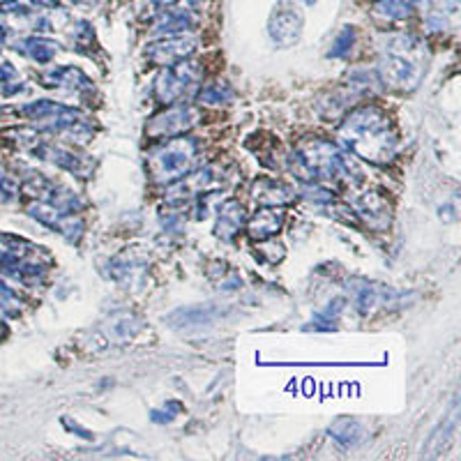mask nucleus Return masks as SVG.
I'll return each instance as SVG.
<instances>
[{"label":"nucleus","instance_id":"nucleus-12","mask_svg":"<svg viewBox=\"0 0 461 461\" xmlns=\"http://www.w3.org/2000/svg\"><path fill=\"white\" fill-rule=\"evenodd\" d=\"M107 275L123 288H141L148 275V256L139 249H127L109 261Z\"/></svg>","mask_w":461,"mask_h":461},{"label":"nucleus","instance_id":"nucleus-8","mask_svg":"<svg viewBox=\"0 0 461 461\" xmlns=\"http://www.w3.org/2000/svg\"><path fill=\"white\" fill-rule=\"evenodd\" d=\"M236 181V175L230 174V166H222V164H208L198 171H191L185 175L178 185L166 190V203L174 208H182V206H191L194 198L201 194H224Z\"/></svg>","mask_w":461,"mask_h":461},{"label":"nucleus","instance_id":"nucleus-34","mask_svg":"<svg viewBox=\"0 0 461 461\" xmlns=\"http://www.w3.org/2000/svg\"><path fill=\"white\" fill-rule=\"evenodd\" d=\"M303 3H304V5H314L316 0H303Z\"/></svg>","mask_w":461,"mask_h":461},{"label":"nucleus","instance_id":"nucleus-18","mask_svg":"<svg viewBox=\"0 0 461 461\" xmlns=\"http://www.w3.org/2000/svg\"><path fill=\"white\" fill-rule=\"evenodd\" d=\"M42 85H44V88H53V91L79 93V95L93 91L91 79H88L79 68H72V65L49 69V72L42 77Z\"/></svg>","mask_w":461,"mask_h":461},{"label":"nucleus","instance_id":"nucleus-7","mask_svg":"<svg viewBox=\"0 0 461 461\" xmlns=\"http://www.w3.org/2000/svg\"><path fill=\"white\" fill-rule=\"evenodd\" d=\"M203 85V65L191 58L166 65L158 74L155 85H152V95L159 104L169 107V104H181V101L197 97L198 88Z\"/></svg>","mask_w":461,"mask_h":461},{"label":"nucleus","instance_id":"nucleus-15","mask_svg":"<svg viewBox=\"0 0 461 461\" xmlns=\"http://www.w3.org/2000/svg\"><path fill=\"white\" fill-rule=\"evenodd\" d=\"M304 28V19L298 10H293L291 5H279L272 10L271 21H268V33L272 40L281 46H293L300 40Z\"/></svg>","mask_w":461,"mask_h":461},{"label":"nucleus","instance_id":"nucleus-3","mask_svg":"<svg viewBox=\"0 0 461 461\" xmlns=\"http://www.w3.org/2000/svg\"><path fill=\"white\" fill-rule=\"evenodd\" d=\"M429 49L416 35H397L385 44L378 79L392 91H413L427 72Z\"/></svg>","mask_w":461,"mask_h":461},{"label":"nucleus","instance_id":"nucleus-10","mask_svg":"<svg viewBox=\"0 0 461 461\" xmlns=\"http://www.w3.org/2000/svg\"><path fill=\"white\" fill-rule=\"evenodd\" d=\"M26 213H28L33 220L40 222L42 226H46V229L56 230L62 238H68L69 242H77L84 236L85 224L79 214L65 213V210L56 208V206H51V203L37 201V198H35L33 203H28Z\"/></svg>","mask_w":461,"mask_h":461},{"label":"nucleus","instance_id":"nucleus-11","mask_svg":"<svg viewBox=\"0 0 461 461\" xmlns=\"http://www.w3.org/2000/svg\"><path fill=\"white\" fill-rule=\"evenodd\" d=\"M30 155L42 159V162L53 164L58 169L77 175V178H88V175L93 174V169H95V162L85 158V155H79V152L69 150V148L58 146V143H51V141L46 139H42L40 143L30 150Z\"/></svg>","mask_w":461,"mask_h":461},{"label":"nucleus","instance_id":"nucleus-33","mask_svg":"<svg viewBox=\"0 0 461 461\" xmlns=\"http://www.w3.org/2000/svg\"><path fill=\"white\" fill-rule=\"evenodd\" d=\"M443 3H445V7L452 12H457V7H459V0H443Z\"/></svg>","mask_w":461,"mask_h":461},{"label":"nucleus","instance_id":"nucleus-13","mask_svg":"<svg viewBox=\"0 0 461 461\" xmlns=\"http://www.w3.org/2000/svg\"><path fill=\"white\" fill-rule=\"evenodd\" d=\"M353 213L358 222L371 230H388L392 226V203L381 191H362L353 198Z\"/></svg>","mask_w":461,"mask_h":461},{"label":"nucleus","instance_id":"nucleus-1","mask_svg":"<svg viewBox=\"0 0 461 461\" xmlns=\"http://www.w3.org/2000/svg\"><path fill=\"white\" fill-rule=\"evenodd\" d=\"M288 171L304 182H344L360 185L365 169L342 146L326 139H303L293 148L287 162Z\"/></svg>","mask_w":461,"mask_h":461},{"label":"nucleus","instance_id":"nucleus-23","mask_svg":"<svg viewBox=\"0 0 461 461\" xmlns=\"http://www.w3.org/2000/svg\"><path fill=\"white\" fill-rule=\"evenodd\" d=\"M19 51H21L26 58H30V61L46 65V62H51L58 56L61 44L53 40H46V37H28V40H23L21 44H19Z\"/></svg>","mask_w":461,"mask_h":461},{"label":"nucleus","instance_id":"nucleus-30","mask_svg":"<svg viewBox=\"0 0 461 461\" xmlns=\"http://www.w3.org/2000/svg\"><path fill=\"white\" fill-rule=\"evenodd\" d=\"M21 194V182L10 174L0 171V203H14Z\"/></svg>","mask_w":461,"mask_h":461},{"label":"nucleus","instance_id":"nucleus-6","mask_svg":"<svg viewBox=\"0 0 461 461\" xmlns=\"http://www.w3.org/2000/svg\"><path fill=\"white\" fill-rule=\"evenodd\" d=\"M53 265L51 254L40 245H33L26 238L0 233V271L14 279H37L46 275Z\"/></svg>","mask_w":461,"mask_h":461},{"label":"nucleus","instance_id":"nucleus-19","mask_svg":"<svg viewBox=\"0 0 461 461\" xmlns=\"http://www.w3.org/2000/svg\"><path fill=\"white\" fill-rule=\"evenodd\" d=\"M252 198L259 206H279V208H284V206H288L295 198V190L287 185V182L263 175L259 181H254Z\"/></svg>","mask_w":461,"mask_h":461},{"label":"nucleus","instance_id":"nucleus-29","mask_svg":"<svg viewBox=\"0 0 461 461\" xmlns=\"http://www.w3.org/2000/svg\"><path fill=\"white\" fill-rule=\"evenodd\" d=\"M303 197L319 203V206H330V203L335 201V191L323 187V182H304Z\"/></svg>","mask_w":461,"mask_h":461},{"label":"nucleus","instance_id":"nucleus-16","mask_svg":"<svg viewBox=\"0 0 461 461\" xmlns=\"http://www.w3.org/2000/svg\"><path fill=\"white\" fill-rule=\"evenodd\" d=\"M287 222V213L279 206H261L259 213H254L252 217H247V224L245 230L252 240H268V238H275Z\"/></svg>","mask_w":461,"mask_h":461},{"label":"nucleus","instance_id":"nucleus-22","mask_svg":"<svg viewBox=\"0 0 461 461\" xmlns=\"http://www.w3.org/2000/svg\"><path fill=\"white\" fill-rule=\"evenodd\" d=\"M330 436L337 441L342 448L349 450V448H355V445L362 443V439H365V427H362L358 420H353V417H339L337 422H332Z\"/></svg>","mask_w":461,"mask_h":461},{"label":"nucleus","instance_id":"nucleus-5","mask_svg":"<svg viewBox=\"0 0 461 461\" xmlns=\"http://www.w3.org/2000/svg\"><path fill=\"white\" fill-rule=\"evenodd\" d=\"M21 113L28 120H33L35 130L42 134L69 136L74 141H88L95 134V125L91 118L72 107H65L53 100H35L30 104H23Z\"/></svg>","mask_w":461,"mask_h":461},{"label":"nucleus","instance_id":"nucleus-21","mask_svg":"<svg viewBox=\"0 0 461 461\" xmlns=\"http://www.w3.org/2000/svg\"><path fill=\"white\" fill-rule=\"evenodd\" d=\"M420 7V0H376L374 14L385 21H404L411 19Z\"/></svg>","mask_w":461,"mask_h":461},{"label":"nucleus","instance_id":"nucleus-24","mask_svg":"<svg viewBox=\"0 0 461 461\" xmlns=\"http://www.w3.org/2000/svg\"><path fill=\"white\" fill-rule=\"evenodd\" d=\"M457 420H459V417H457V404H455V411L448 413V417L441 422L439 429L433 432L432 441L427 443V450H425L427 452V457L441 455V452H443L445 448L452 443V436H455V429H457Z\"/></svg>","mask_w":461,"mask_h":461},{"label":"nucleus","instance_id":"nucleus-9","mask_svg":"<svg viewBox=\"0 0 461 461\" xmlns=\"http://www.w3.org/2000/svg\"><path fill=\"white\" fill-rule=\"evenodd\" d=\"M201 113L197 107H191L187 101L181 104H169L164 111L155 113L146 125V136L150 139H174V136L187 134L194 130V125L198 123Z\"/></svg>","mask_w":461,"mask_h":461},{"label":"nucleus","instance_id":"nucleus-14","mask_svg":"<svg viewBox=\"0 0 461 461\" xmlns=\"http://www.w3.org/2000/svg\"><path fill=\"white\" fill-rule=\"evenodd\" d=\"M198 40L194 35H164L162 40L152 42L146 49V58L152 65H159V68H166V65H174V62L182 61V58H190L194 51H197Z\"/></svg>","mask_w":461,"mask_h":461},{"label":"nucleus","instance_id":"nucleus-27","mask_svg":"<svg viewBox=\"0 0 461 461\" xmlns=\"http://www.w3.org/2000/svg\"><path fill=\"white\" fill-rule=\"evenodd\" d=\"M21 310H23V300L19 298L17 291L7 287L5 281L0 279V316L12 319V316L21 314Z\"/></svg>","mask_w":461,"mask_h":461},{"label":"nucleus","instance_id":"nucleus-4","mask_svg":"<svg viewBox=\"0 0 461 461\" xmlns=\"http://www.w3.org/2000/svg\"><path fill=\"white\" fill-rule=\"evenodd\" d=\"M201 158V141L194 136H174L148 155V174L158 185L182 181L197 169Z\"/></svg>","mask_w":461,"mask_h":461},{"label":"nucleus","instance_id":"nucleus-28","mask_svg":"<svg viewBox=\"0 0 461 461\" xmlns=\"http://www.w3.org/2000/svg\"><path fill=\"white\" fill-rule=\"evenodd\" d=\"M358 44V30L353 26H346L342 28V33L337 35V40L330 49V58H346L353 51V46Z\"/></svg>","mask_w":461,"mask_h":461},{"label":"nucleus","instance_id":"nucleus-26","mask_svg":"<svg viewBox=\"0 0 461 461\" xmlns=\"http://www.w3.org/2000/svg\"><path fill=\"white\" fill-rule=\"evenodd\" d=\"M342 311H344V300L335 298L332 303H328L326 310L319 311V314L311 319V326H307V328H310V330H332Z\"/></svg>","mask_w":461,"mask_h":461},{"label":"nucleus","instance_id":"nucleus-20","mask_svg":"<svg viewBox=\"0 0 461 461\" xmlns=\"http://www.w3.org/2000/svg\"><path fill=\"white\" fill-rule=\"evenodd\" d=\"M349 291L353 295V304L355 310L360 311V314H371V311H376L385 298L390 295V291L381 284H371L367 279H351L349 281Z\"/></svg>","mask_w":461,"mask_h":461},{"label":"nucleus","instance_id":"nucleus-32","mask_svg":"<svg viewBox=\"0 0 461 461\" xmlns=\"http://www.w3.org/2000/svg\"><path fill=\"white\" fill-rule=\"evenodd\" d=\"M30 3H35V5L40 7H49V10H58L65 0H30Z\"/></svg>","mask_w":461,"mask_h":461},{"label":"nucleus","instance_id":"nucleus-25","mask_svg":"<svg viewBox=\"0 0 461 461\" xmlns=\"http://www.w3.org/2000/svg\"><path fill=\"white\" fill-rule=\"evenodd\" d=\"M198 101L203 104H210V107H220V104H229L233 100V91H230V85L226 81H214V84H206L198 88L197 93Z\"/></svg>","mask_w":461,"mask_h":461},{"label":"nucleus","instance_id":"nucleus-2","mask_svg":"<svg viewBox=\"0 0 461 461\" xmlns=\"http://www.w3.org/2000/svg\"><path fill=\"white\" fill-rule=\"evenodd\" d=\"M339 141L346 150L371 164L392 162L400 150V132L378 107H358L344 118Z\"/></svg>","mask_w":461,"mask_h":461},{"label":"nucleus","instance_id":"nucleus-17","mask_svg":"<svg viewBox=\"0 0 461 461\" xmlns=\"http://www.w3.org/2000/svg\"><path fill=\"white\" fill-rule=\"evenodd\" d=\"M247 208L240 201H224L217 208V222H214V236L220 240H233V238L247 224Z\"/></svg>","mask_w":461,"mask_h":461},{"label":"nucleus","instance_id":"nucleus-31","mask_svg":"<svg viewBox=\"0 0 461 461\" xmlns=\"http://www.w3.org/2000/svg\"><path fill=\"white\" fill-rule=\"evenodd\" d=\"M12 12H14V14H21V12H26V7L19 5L17 0H5V3H0V17H3V14H12Z\"/></svg>","mask_w":461,"mask_h":461}]
</instances>
